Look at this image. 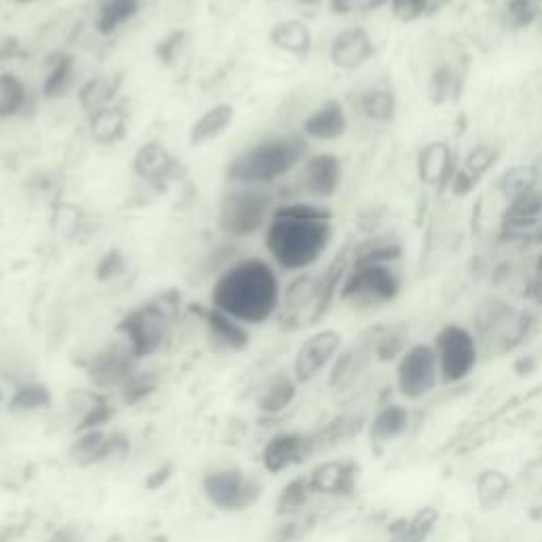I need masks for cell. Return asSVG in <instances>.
I'll return each mask as SVG.
<instances>
[{
    "instance_id": "1",
    "label": "cell",
    "mask_w": 542,
    "mask_h": 542,
    "mask_svg": "<svg viewBox=\"0 0 542 542\" xmlns=\"http://www.w3.org/2000/svg\"><path fill=\"white\" fill-rule=\"evenodd\" d=\"M333 210L312 200H291L274 208L265 231V246L274 263L288 274H305L331 248Z\"/></svg>"
},
{
    "instance_id": "2",
    "label": "cell",
    "mask_w": 542,
    "mask_h": 542,
    "mask_svg": "<svg viewBox=\"0 0 542 542\" xmlns=\"http://www.w3.org/2000/svg\"><path fill=\"white\" fill-rule=\"evenodd\" d=\"M282 284L263 259H244L223 269L212 286V307L242 324H263L278 316Z\"/></svg>"
},
{
    "instance_id": "3",
    "label": "cell",
    "mask_w": 542,
    "mask_h": 542,
    "mask_svg": "<svg viewBox=\"0 0 542 542\" xmlns=\"http://www.w3.org/2000/svg\"><path fill=\"white\" fill-rule=\"evenodd\" d=\"M310 155V140L303 134H282L257 142L231 161L227 176L242 187H265L297 170Z\"/></svg>"
},
{
    "instance_id": "4",
    "label": "cell",
    "mask_w": 542,
    "mask_h": 542,
    "mask_svg": "<svg viewBox=\"0 0 542 542\" xmlns=\"http://www.w3.org/2000/svg\"><path fill=\"white\" fill-rule=\"evenodd\" d=\"M405 288L403 263H352L339 288V301L358 312L386 307Z\"/></svg>"
},
{
    "instance_id": "5",
    "label": "cell",
    "mask_w": 542,
    "mask_h": 542,
    "mask_svg": "<svg viewBox=\"0 0 542 542\" xmlns=\"http://www.w3.org/2000/svg\"><path fill=\"white\" fill-rule=\"evenodd\" d=\"M498 242L519 252L542 248V180L504 202L498 219Z\"/></svg>"
},
{
    "instance_id": "6",
    "label": "cell",
    "mask_w": 542,
    "mask_h": 542,
    "mask_svg": "<svg viewBox=\"0 0 542 542\" xmlns=\"http://www.w3.org/2000/svg\"><path fill=\"white\" fill-rule=\"evenodd\" d=\"M172 331V312L164 301L142 303L117 324V333L128 343L138 360L151 358L164 350Z\"/></svg>"
},
{
    "instance_id": "7",
    "label": "cell",
    "mask_w": 542,
    "mask_h": 542,
    "mask_svg": "<svg viewBox=\"0 0 542 542\" xmlns=\"http://www.w3.org/2000/svg\"><path fill=\"white\" fill-rule=\"evenodd\" d=\"M274 212V195L263 187H242L225 193L219 208V227L227 236L248 238L267 225Z\"/></svg>"
},
{
    "instance_id": "8",
    "label": "cell",
    "mask_w": 542,
    "mask_h": 542,
    "mask_svg": "<svg viewBox=\"0 0 542 542\" xmlns=\"http://www.w3.org/2000/svg\"><path fill=\"white\" fill-rule=\"evenodd\" d=\"M202 492L214 509L240 513L259 500L261 483L257 477L244 473L240 466H216L204 475Z\"/></svg>"
},
{
    "instance_id": "9",
    "label": "cell",
    "mask_w": 542,
    "mask_h": 542,
    "mask_svg": "<svg viewBox=\"0 0 542 542\" xmlns=\"http://www.w3.org/2000/svg\"><path fill=\"white\" fill-rule=\"evenodd\" d=\"M435 348L439 371L445 382H460V379L473 373L479 358V343L471 329L462 327L458 322L445 324L435 335Z\"/></svg>"
},
{
    "instance_id": "10",
    "label": "cell",
    "mask_w": 542,
    "mask_h": 542,
    "mask_svg": "<svg viewBox=\"0 0 542 542\" xmlns=\"http://www.w3.org/2000/svg\"><path fill=\"white\" fill-rule=\"evenodd\" d=\"M140 360L128 348L123 339L106 343L100 348L89 363L85 365V377L89 386L98 392H111L119 390L128 379L140 369Z\"/></svg>"
},
{
    "instance_id": "11",
    "label": "cell",
    "mask_w": 542,
    "mask_h": 542,
    "mask_svg": "<svg viewBox=\"0 0 542 542\" xmlns=\"http://www.w3.org/2000/svg\"><path fill=\"white\" fill-rule=\"evenodd\" d=\"M441 377L435 348L428 343H415L401 354L396 367V382L409 399H420L437 386Z\"/></svg>"
},
{
    "instance_id": "12",
    "label": "cell",
    "mask_w": 542,
    "mask_h": 542,
    "mask_svg": "<svg viewBox=\"0 0 542 542\" xmlns=\"http://www.w3.org/2000/svg\"><path fill=\"white\" fill-rule=\"evenodd\" d=\"M343 183V164L333 153H310L297 172V193L305 200L322 202L337 195Z\"/></svg>"
},
{
    "instance_id": "13",
    "label": "cell",
    "mask_w": 542,
    "mask_h": 542,
    "mask_svg": "<svg viewBox=\"0 0 542 542\" xmlns=\"http://www.w3.org/2000/svg\"><path fill=\"white\" fill-rule=\"evenodd\" d=\"M316 454V443L312 435L303 432H276L269 437L261 449L263 471L269 475H282L291 468L303 464Z\"/></svg>"
},
{
    "instance_id": "14",
    "label": "cell",
    "mask_w": 542,
    "mask_h": 542,
    "mask_svg": "<svg viewBox=\"0 0 542 542\" xmlns=\"http://www.w3.org/2000/svg\"><path fill=\"white\" fill-rule=\"evenodd\" d=\"M341 352V335L335 329H324L307 337L293 360V375L299 384L316 379L324 369L335 363Z\"/></svg>"
},
{
    "instance_id": "15",
    "label": "cell",
    "mask_w": 542,
    "mask_h": 542,
    "mask_svg": "<svg viewBox=\"0 0 542 542\" xmlns=\"http://www.w3.org/2000/svg\"><path fill=\"white\" fill-rule=\"evenodd\" d=\"M500 157H502L500 144L477 142L475 147L468 149L458 161L456 174L447 187L451 195L456 197L471 195L481 185V180L496 168Z\"/></svg>"
},
{
    "instance_id": "16",
    "label": "cell",
    "mask_w": 542,
    "mask_h": 542,
    "mask_svg": "<svg viewBox=\"0 0 542 542\" xmlns=\"http://www.w3.org/2000/svg\"><path fill=\"white\" fill-rule=\"evenodd\" d=\"M377 53L373 36L365 26H346L339 30L329 47L331 64L343 72L363 70Z\"/></svg>"
},
{
    "instance_id": "17",
    "label": "cell",
    "mask_w": 542,
    "mask_h": 542,
    "mask_svg": "<svg viewBox=\"0 0 542 542\" xmlns=\"http://www.w3.org/2000/svg\"><path fill=\"white\" fill-rule=\"evenodd\" d=\"M460 155L445 140L426 142L415 157V172L420 183L430 189H447L456 174Z\"/></svg>"
},
{
    "instance_id": "18",
    "label": "cell",
    "mask_w": 542,
    "mask_h": 542,
    "mask_svg": "<svg viewBox=\"0 0 542 542\" xmlns=\"http://www.w3.org/2000/svg\"><path fill=\"white\" fill-rule=\"evenodd\" d=\"M134 172L161 193L168 191L170 185L185 176L183 164L174 159L164 144L159 142H149L138 149L134 157Z\"/></svg>"
},
{
    "instance_id": "19",
    "label": "cell",
    "mask_w": 542,
    "mask_h": 542,
    "mask_svg": "<svg viewBox=\"0 0 542 542\" xmlns=\"http://www.w3.org/2000/svg\"><path fill=\"white\" fill-rule=\"evenodd\" d=\"M66 407L72 418V424H75V435L85 430L106 428L115 413L108 396L94 388H79L68 392Z\"/></svg>"
},
{
    "instance_id": "20",
    "label": "cell",
    "mask_w": 542,
    "mask_h": 542,
    "mask_svg": "<svg viewBox=\"0 0 542 542\" xmlns=\"http://www.w3.org/2000/svg\"><path fill=\"white\" fill-rule=\"evenodd\" d=\"M350 130L348 108L341 100H324L316 111L305 117L303 136L314 142H337Z\"/></svg>"
},
{
    "instance_id": "21",
    "label": "cell",
    "mask_w": 542,
    "mask_h": 542,
    "mask_svg": "<svg viewBox=\"0 0 542 542\" xmlns=\"http://www.w3.org/2000/svg\"><path fill=\"white\" fill-rule=\"evenodd\" d=\"M200 314L210 346L219 352H242L248 348L250 343V333L246 329V324L238 322L236 318H231L223 314L216 307H197L195 310Z\"/></svg>"
},
{
    "instance_id": "22",
    "label": "cell",
    "mask_w": 542,
    "mask_h": 542,
    "mask_svg": "<svg viewBox=\"0 0 542 542\" xmlns=\"http://www.w3.org/2000/svg\"><path fill=\"white\" fill-rule=\"evenodd\" d=\"M352 108L373 125H390L399 113V98L388 81H375L358 89Z\"/></svg>"
},
{
    "instance_id": "23",
    "label": "cell",
    "mask_w": 542,
    "mask_h": 542,
    "mask_svg": "<svg viewBox=\"0 0 542 542\" xmlns=\"http://www.w3.org/2000/svg\"><path fill=\"white\" fill-rule=\"evenodd\" d=\"M299 392V382L295 379L293 373H274L269 375L261 388L257 390L255 396V405L263 418H278L286 409H291V405L297 399Z\"/></svg>"
},
{
    "instance_id": "24",
    "label": "cell",
    "mask_w": 542,
    "mask_h": 542,
    "mask_svg": "<svg viewBox=\"0 0 542 542\" xmlns=\"http://www.w3.org/2000/svg\"><path fill=\"white\" fill-rule=\"evenodd\" d=\"M405 248L399 233L382 229L352 244V263H403Z\"/></svg>"
},
{
    "instance_id": "25",
    "label": "cell",
    "mask_w": 542,
    "mask_h": 542,
    "mask_svg": "<svg viewBox=\"0 0 542 542\" xmlns=\"http://www.w3.org/2000/svg\"><path fill=\"white\" fill-rule=\"evenodd\" d=\"M108 437L111 430L96 428L77 432L68 447V458L72 464L79 468H94V466H106V449H108Z\"/></svg>"
},
{
    "instance_id": "26",
    "label": "cell",
    "mask_w": 542,
    "mask_h": 542,
    "mask_svg": "<svg viewBox=\"0 0 542 542\" xmlns=\"http://www.w3.org/2000/svg\"><path fill=\"white\" fill-rule=\"evenodd\" d=\"M314 494H346L354 485V471L346 462H322L307 475Z\"/></svg>"
},
{
    "instance_id": "27",
    "label": "cell",
    "mask_w": 542,
    "mask_h": 542,
    "mask_svg": "<svg viewBox=\"0 0 542 542\" xmlns=\"http://www.w3.org/2000/svg\"><path fill=\"white\" fill-rule=\"evenodd\" d=\"M269 39L280 51L288 53V56L305 58L312 51V30L305 22L299 20H286L276 24L269 32Z\"/></svg>"
},
{
    "instance_id": "28",
    "label": "cell",
    "mask_w": 542,
    "mask_h": 542,
    "mask_svg": "<svg viewBox=\"0 0 542 542\" xmlns=\"http://www.w3.org/2000/svg\"><path fill=\"white\" fill-rule=\"evenodd\" d=\"M233 119H236V111H233L231 104H216L208 108V111L191 125V144L200 147V144L219 138L231 128Z\"/></svg>"
},
{
    "instance_id": "29",
    "label": "cell",
    "mask_w": 542,
    "mask_h": 542,
    "mask_svg": "<svg viewBox=\"0 0 542 542\" xmlns=\"http://www.w3.org/2000/svg\"><path fill=\"white\" fill-rule=\"evenodd\" d=\"M51 405H53L51 390L41 382H32V379H26V382L17 384L7 399V409L17 415L45 411Z\"/></svg>"
},
{
    "instance_id": "30",
    "label": "cell",
    "mask_w": 542,
    "mask_h": 542,
    "mask_svg": "<svg viewBox=\"0 0 542 542\" xmlns=\"http://www.w3.org/2000/svg\"><path fill=\"white\" fill-rule=\"evenodd\" d=\"M125 130H128V117H125V111L117 104L104 106L89 115V132L100 144L119 142L125 136Z\"/></svg>"
},
{
    "instance_id": "31",
    "label": "cell",
    "mask_w": 542,
    "mask_h": 542,
    "mask_svg": "<svg viewBox=\"0 0 542 542\" xmlns=\"http://www.w3.org/2000/svg\"><path fill=\"white\" fill-rule=\"evenodd\" d=\"M542 180V170L534 164H517L504 170L494 183L496 193L502 197L504 202L511 200V197L536 187Z\"/></svg>"
},
{
    "instance_id": "32",
    "label": "cell",
    "mask_w": 542,
    "mask_h": 542,
    "mask_svg": "<svg viewBox=\"0 0 542 542\" xmlns=\"http://www.w3.org/2000/svg\"><path fill=\"white\" fill-rule=\"evenodd\" d=\"M75 72H77L75 58L68 56V53H58V56L51 60L49 72L43 81V96L47 100L66 96L72 85H75Z\"/></svg>"
},
{
    "instance_id": "33",
    "label": "cell",
    "mask_w": 542,
    "mask_h": 542,
    "mask_svg": "<svg viewBox=\"0 0 542 542\" xmlns=\"http://www.w3.org/2000/svg\"><path fill=\"white\" fill-rule=\"evenodd\" d=\"M500 15L509 30H528L542 20V0H502Z\"/></svg>"
},
{
    "instance_id": "34",
    "label": "cell",
    "mask_w": 542,
    "mask_h": 542,
    "mask_svg": "<svg viewBox=\"0 0 542 542\" xmlns=\"http://www.w3.org/2000/svg\"><path fill=\"white\" fill-rule=\"evenodd\" d=\"M28 100L30 94L22 79L11 75V72H3V75H0V119L22 115L26 111Z\"/></svg>"
},
{
    "instance_id": "35",
    "label": "cell",
    "mask_w": 542,
    "mask_h": 542,
    "mask_svg": "<svg viewBox=\"0 0 542 542\" xmlns=\"http://www.w3.org/2000/svg\"><path fill=\"white\" fill-rule=\"evenodd\" d=\"M312 494L314 492H312V487H310V481H307V477L291 479V481H288L282 487V492L276 498V515L280 519H293V517H297L305 509V504L310 502Z\"/></svg>"
},
{
    "instance_id": "36",
    "label": "cell",
    "mask_w": 542,
    "mask_h": 542,
    "mask_svg": "<svg viewBox=\"0 0 542 542\" xmlns=\"http://www.w3.org/2000/svg\"><path fill=\"white\" fill-rule=\"evenodd\" d=\"M159 373L155 371H144V369H138L128 382H125L117 394H119V401L123 407H136L144 401H149L151 396L159 390Z\"/></svg>"
},
{
    "instance_id": "37",
    "label": "cell",
    "mask_w": 542,
    "mask_h": 542,
    "mask_svg": "<svg viewBox=\"0 0 542 542\" xmlns=\"http://www.w3.org/2000/svg\"><path fill=\"white\" fill-rule=\"evenodd\" d=\"M140 11V0H104L98 11L96 26L102 34H113L123 24L138 15Z\"/></svg>"
},
{
    "instance_id": "38",
    "label": "cell",
    "mask_w": 542,
    "mask_h": 542,
    "mask_svg": "<svg viewBox=\"0 0 542 542\" xmlns=\"http://www.w3.org/2000/svg\"><path fill=\"white\" fill-rule=\"evenodd\" d=\"M117 85H119V81H115L111 77L89 79L79 89V104L85 108L89 115L100 111V108H104V106H111L113 98L117 94Z\"/></svg>"
},
{
    "instance_id": "39",
    "label": "cell",
    "mask_w": 542,
    "mask_h": 542,
    "mask_svg": "<svg viewBox=\"0 0 542 542\" xmlns=\"http://www.w3.org/2000/svg\"><path fill=\"white\" fill-rule=\"evenodd\" d=\"M407 422H409L407 409H403L399 405H390L375 415V420L371 424V437L375 441L396 439L401 435V432H405Z\"/></svg>"
},
{
    "instance_id": "40",
    "label": "cell",
    "mask_w": 542,
    "mask_h": 542,
    "mask_svg": "<svg viewBox=\"0 0 542 542\" xmlns=\"http://www.w3.org/2000/svg\"><path fill=\"white\" fill-rule=\"evenodd\" d=\"M443 0H390V13L396 22L401 24H415L424 20L430 13L439 11Z\"/></svg>"
},
{
    "instance_id": "41",
    "label": "cell",
    "mask_w": 542,
    "mask_h": 542,
    "mask_svg": "<svg viewBox=\"0 0 542 542\" xmlns=\"http://www.w3.org/2000/svg\"><path fill=\"white\" fill-rule=\"evenodd\" d=\"M523 293L542 305V248H538L530 263L523 267Z\"/></svg>"
},
{
    "instance_id": "42",
    "label": "cell",
    "mask_w": 542,
    "mask_h": 542,
    "mask_svg": "<svg viewBox=\"0 0 542 542\" xmlns=\"http://www.w3.org/2000/svg\"><path fill=\"white\" fill-rule=\"evenodd\" d=\"M53 229L66 238H75L81 231V210L72 204H58L53 210Z\"/></svg>"
},
{
    "instance_id": "43",
    "label": "cell",
    "mask_w": 542,
    "mask_h": 542,
    "mask_svg": "<svg viewBox=\"0 0 542 542\" xmlns=\"http://www.w3.org/2000/svg\"><path fill=\"white\" fill-rule=\"evenodd\" d=\"M390 0H329V7L335 15H369L382 11Z\"/></svg>"
},
{
    "instance_id": "44",
    "label": "cell",
    "mask_w": 542,
    "mask_h": 542,
    "mask_svg": "<svg viewBox=\"0 0 542 542\" xmlns=\"http://www.w3.org/2000/svg\"><path fill=\"white\" fill-rule=\"evenodd\" d=\"M507 487H509L507 477H504L502 473H496V471H487L479 479V496L483 502L494 504L496 500H500L504 496Z\"/></svg>"
},
{
    "instance_id": "45",
    "label": "cell",
    "mask_w": 542,
    "mask_h": 542,
    "mask_svg": "<svg viewBox=\"0 0 542 542\" xmlns=\"http://www.w3.org/2000/svg\"><path fill=\"white\" fill-rule=\"evenodd\" d=\"M435 519H437L435 511L420 513L403 528L399 542H422L426 538V534L432 530V523H435Z\"/></svg>"
},
{
    "instance_id": "46",
    "label": "cell",
    "mask_w": 542,
    "mask_h": 542,
    "mask_svg": "<svg viewBox=\"0 0 542 542\" xmlns=\"http://www.w3.org/2000/svg\"><path fill=\"white\" fill-rule=\"evenodd\" d=\"M125 271V259L119 250H111L106 252V255L102 257V261L98 263L96 267V276L104 282V280H111V278H117L121 276Z\"/></svg>"
},
{
    "instance_id": "47",
    "label": "cell",
    "mask_w": 542,
    "mask_h": 542,
    "mask_svg": "<svg viewBox=\"0 0 542 542\" xmlns=\"http://www.w3.org/2000/svg\"><path fill=\"white\" fill-rule=\"evenodd\" d=\"M15 47H17V43H15V41H9V39L0 43V60H7L9 56H13Z\"/></svg>"
},
{
    "instance_id": "48",
    "label": "cell",
    "mask_w": 542,
    "mask_h": 542,
    "mask_svg": "<svg viewBox=\"0 0 542 542\" xmlns=\"http://www.w3.org/2000/svg\"><path fill=\"white\" fill-rule=\"evenodd\" d=\"M3 403H7V399H5V392H3V388H0V405H3Z\"/></svg>"
},
{
    "instance_id": "49",
    "label": "cell",
    "mask_w": 542,
    "mask_h": 542,
    "mask_svg": "<svg viewBox=\"0 0 542 542\" xmlns=\"http://www.w3.org/2000/svg\"><path fill=\"white\" fill-rule=\"evenodd\" d=\"M15 3H22V5H28V3H34V0H15Z\"/></svg>"
}]
</instances>
